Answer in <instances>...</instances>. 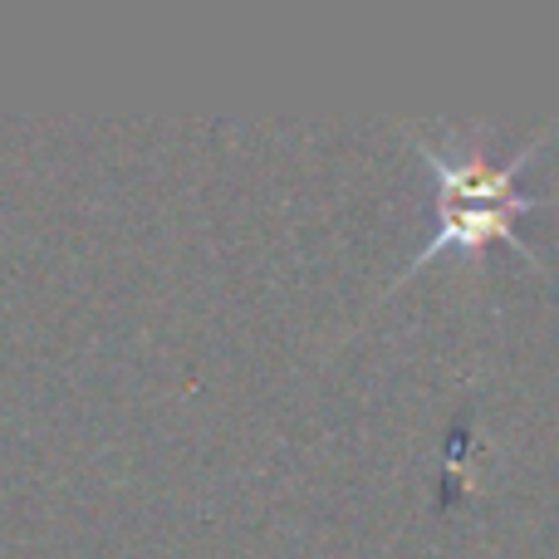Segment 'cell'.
I'll return each instance as SVG.
<instances>
[{
	"instance_id": "1",
	"label": "cell",
	"mask_w": 559,
	"mask_h": 559,
	"mask_svg": "<svg viewBox=\"0 0 559 559\" xmlns=\"http://www.w3.org/2000/svg\"><path fill=\"white\" fill-rule=\"evenodd\" d=\"M555 128L559 123H545L540 133H531L521 153H515L511 163H501V167L486 157L481 138L447 133V143L437 147V143H427L423 128H403V133L413 138V147L423 153L432 182H437V222H432L427 246L393 275V285L388 289L407 285V280L423 271L427 261H437V255H447V251H486L491 241H501V246H511L515 255H525V261L535 265V275H550L545 255L535 251L521 231H515V222L531 216V212H540V206H550V197L521 192V173L535 163V153L550 143Z\"/></svg>"
}]
</instances>
